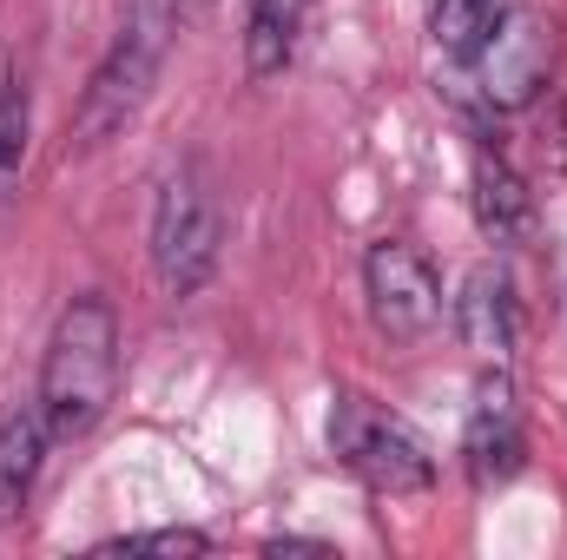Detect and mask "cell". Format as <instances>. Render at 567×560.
Returning a JSON list of instances; mask_svg holds the SVG:
<instances>
[{
	"mask_svg": "<svg viewBox=\"0 0 567 560\" xmlns=\"http://www.w3.org/2000/svg\"><path fill=\"white\" fill-rule=\"evenodd\" d=\"M120 390V317L106 297H73L40 363V416L60 442L86 435Z\"/></svg>",
	"mask_w": 567,
	"mask_h": 560,
	"instance_id": "cell-1",
	"label": "cell"
},
{
	"mask_svg": "<svg viewBox=\"0 0 567 560\" xmlns=\"http://www.w3.org/2000/svg\"><path fill=\"white\" fill-rule=\"evenodd\" d=\"M172 33H178L172 0H133V7H126L120 40L106 46V60L93 66V80H86V93H80L66 152L86 158V152L113 145L133 120H140V106L152 100V80H158V60H165V40H172Z\"/></svg>",
	"mask_w": 567,
	"mask_h": 560,
	"instance_id": "cell-2",
	"label": "cell"
},
{
	"mask_svg": "<svg viewBox=\"0 0 567 560\" xmlns=\"http://www.w3.org/2000/svg\"><path fill=\"white\" fill-rule=\"evenodd\" d=\"M218 245H225V211L205 185L198 165H178L158 191L152 211V278L165 297H198L218 271Z\"/></svg>",
	"mask_w": 567,
	"mask_h": 560,
	"instance_id": "cell-3",
	"label": "cell"
},
{
	"mask_svg": "<svg viewBox=\"0 0 567 560\" xmlns=\"http://www.w3.org/2000/svg\"><path fill=\"white\" fill-rule=\"evenodd\" d=\"M330 448H337V462L370 495H423L429 481H435V462L416 442V428L396 422L390 409H377L370 396H337V409H330Z\"/></svg>",
	"mask_w": 567,
	"mask_h": 560,
	"instance_id": "cell-4",
	"label": "cell"
},
{
	"mask_svg": "<svg viewBox=\"0 0 567 560\" xmlns=\"http://www.w3.org/2000/svg\"><path fill=\"white\" fill-rule=\"evenodd\" d=\"M363 297H370V323L390 343H416V336L435 330V317H442L435 265H429L416 245H403V238L370 245V258H363Z\"/></svg>",
	"mask_w": 567,
	"mask_h": 560,
	"instance_id": "cell-5",
	"label": "cell"
},
{
	"mask_svg": "<svg viewBox=\"0 0 567 560\" xmlns=\"http://www.w3.org/2000/svg\"><path fill=\"white\" fill-rule=\"evenodd\" d=\"M548 60H555V20H542L535 7H502L495 33L482 40L475 66H482V93L488 106H528L542 86H548Z\"/></svg>",
	"mask_w": 567,
	"mask_h": 560,
	"instance_id": "cell-6",
	"label": "cell"
},
{
	"mask_svg": "<svg viewBox=\"0 0 567 560\" xmlns=\"http://www.w3.org/2000/svg\"><path fill=\"white\" fill-rule=\"evenodd\" d=\"M462 455H468V475H475L482 488H495V481L522 475L528 435H522V409H515V383H508L502 370H495V376H482V390H475Z\"/></svg>",
	"mask_w": 567,
	"mask_h": 560,
	"instance_id": "cell-7",
	"label": "cell"
},
{
	"mask_svg": "<svg viewBox=\"0 0 567 560\" xmlns=\"http://www.w3.org/2000/svg\"><path fill=\"white\" fill-rule=\"evenodd\" d=\"M455 336H462L475 356H488V363H502V356L515 350L522 310H515V283H508V271H495V265L468 271L462 297H455Z\"/></svg>",
	"mask_w": 567,
	"mask_h": 560,
	"instance_id": "cell-8",
	"label": "cell"
},
{
	"mask_svg": "<svg viewBox=\"0 0 567 560\" xmlns=\"http://www.w3.org/2000/svg\"><path fill=\"white\" fill-rule=\"evenodd\" d=\"M47 442H53V428L40 416V403L13 409V416L0 422V521L27 515V501L40 488V468H47Z\"/></svg>",
	"mask_w": 567,
	"mask_h": 560,
	"instance_id": "cell-9",
	"label": "cell"
},
{
	"mask_svg": "<svg viewBox=\"0 0 567 560\" xmlns=\"http://www.w3.org/2000/svg\"><path fill=\"white\" fill-rule=\"evenodd\" d=\"M468 185H475V225H482L495 245H528V238H535V198H528V185H522L502 158L475 152Z\"/></svg>",
	"mask_w": 567,
	"mask_h": 560,
	"instance_id": "cell-10",
	"label": "cell"
},
{
	"mask_svg": "<svg viewBox=\"0 0 567 560\" xmlns=\"http://www.w3.org/2000/svg\"><path fill=\"white\" fill-rule=\"evenodd\" d=\"M303 13H310V0H251V13H245V73L251 80H278L290 66Z\"/></svg>",
	"mask_w": 567,
	"mask_h": 560,
	"instance_id": "cell-11",
	"label": "cell"
},
{
	"mask_svg": "<svg viewBox=\"0 0 567 560\" xmlns=\"http://www.w3.org/2000/svg\"><path fill=\"white\" fill-rule=\"evenodd\" d=\"M495 20H502V0H435L429 40H435L449 60H475L482 40L495 33Z\"/></svg>",
	"mask_w": 567,
	"mask_h": 560,
	"instance_id": "cell-12",
	"label": "cell"
},
{
	"mask_svg": "<svg viewBox=\"0 0 567 560\" xmlns=\"http://www.w3.org/2000/svg\"><path fill=\"white\" fill-rule=\"evenodd\" d=\"M20 158H27V93L7 86V93H0V198H7L13 178H20Z\"/></svg>",
	"mask_w": 567,
	"mask_h": 560,
	"instance_id": "cell-13",
	"label": "cell"
},
{
	"mask_svg": "<svg viewBox=\"0 0 567 560\" xmlns=\"http://www.w3.org/2000/svg\"><path fill=\"white\" fill-rule=\"evenodd\" d=\"M212 535L198 528H145V535H126V541H106V554H205Z\"/></svg>",
	"mask_w": 567,
	"mask_h": 560,
	"instance_id": "cell-14",
	"label": "cell"
},
{
	"mask_svg": "<svg viewBox=\"0 0 567 560\" xmlns=\"http://www.w3.org/2000/svg\"><path fill=\"white\" fill-rule=\"evenodd\" d=\"M265 554H330V541H265Z\"/></svg>",
	"mask_w": 567,
	"mask_h": 560,
	"instance_id": "cell-15",
	"label": "cell"
},
{
	"mask_svg": "<svg viewBox=\"0 0 567 560\" xmlns=\"http://www.w3.org/2000/svg\"><path fill=\"white\" fill-rule=\"evenodd\" d=\"M212 7H218V0H172V13H178V20H205Z\"/></svg>",
	"mask_w": 567,
	"mask_h": 560,
	"instance_id": "cell-16",
	"label": "cell"
}]
</instances>
